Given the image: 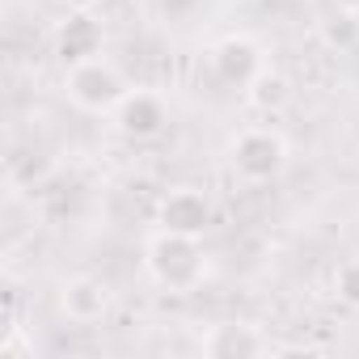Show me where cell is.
<instances>
[{"label": "cell", "instance_id": "obj_1", "mask_svg": "<svg viewBox=\"0 0 359 359\" xmlns=\"http://www.w3.org/2000/svg\"><path fill=\"white\" fill-rule=\"evenodd\" d=\"M144 266L148 275L165 287V292H177L187 296L195 292L203 279H208V258L199 250V237H187V233H169V229H156L144 245Z\"/></svg>", "mask_w": 359, "mask_h": 359}, {"label": "cell", "instance_id": "obj_2", "mask_svg": "<svg viewBox=\"0 0 359 359\" xmlns=\"http://www.w3.org/2000/svg\"><path fill=\"white\" fill-rule=\"evenodd\" d=\"M64 89H68V102L76 110H85V114H110L131 93L127 81H123V72L114 64H106L102 55L85 60V64H72L68 76H64Z\"/></svg>", "mask_w": 359, "mask_h": 359}, {"label": "cell", "instance_id": "obj_3", "mask_svg": "<svg viewBox=\"0 0 359 359\" xmlns=\"http://www.w3.org/2000/svg\"><path fill=\"white\" fill-rule=\"evenodd\" d=\"M229 161L245 182H271L287 165V144H283V135H275L266 127H250L229 144Z\"/></svg>", "mask_w": 359, "mask_h": 359}, {"label": "cell", "instance_id": "obj_4", "mask_svg": "<svg viewBox=\"0 0 359 359\" xmlns=\"http://www.w3.org/2000/svg\"><path fill=\"white\" fill-rule=\"evenodd\" d=\"M156 224L169 233H187V237H203L212 224V203L203 191L195 187H177L156 203Z\"/></svg>", "mask_w": 359, "mask_h": 359}, {"label": "cell", "instance_id": "obj_5", "mask_svg": "<svg viewBox=\"0 0 359 359\" xmlns=\"http://www.w3.org/2000/svg\"><path fill=\"white\" fill-rule=\"evenodd\" d=\"M102 47H106V30H102V22L89 9H72V18L55 30V55L68 68L85 64V60H97Z\"/></svg>", "mask_w": 359, "mask_h": 359}, {"label": "cell", "instance_id": "obj_6", "mask_svg": "<svg viewBox=\"0 0 359 359\" xmlns=\"http://www.w3.org/2000/svg\"><path fill=\"white\" fill-rule=\"evenodd\" d=\"M60 309H64L68 321L93 325V321H102V317L110 313V287H106L97 275H72V279H64V287H60Z\"/></svg>", "mask_w": 359, "mask_h": 359}, {"label": "cell", "instance_id": "obj_7", "mask_svg": "<svg viewBox=\"0 0 359 359\" xmlns=\"http://www.w3.org/2000/svg\"><path fill=\"white\" fill-rule=\"evenodd\" d=\"M199 351L208 359H250V355H266L271 342L258 334V325L245 321H220L199 338Z\"/></svg>", "mask_w": 359, "mask_h": 359}, {"label": "cell", "instance_id": "obj_8", "mask_svg": "<svg viewBox=\"0 0 359 359\" xmlns=\"http://www.w3.org/2000/svg\"><path fill=\"white\" fill-rule=\"evenodd\" d=\"M114 118H118V131H123V135H131V140H152V135H161V127H165V102H161L156 93H148V89H135V93L123 97V106L114 110Z\"/></svg>", "mask_w": 359, "mask_h": 359}, {"label": "cell", "instance_id": "obj_9", "mask_svg": "<svg viewBox=\"0 0 359 359\" xmlns=\"http://www.w3.org/2000/svg\"><path fill=\"white\" fill-rule=\"evenodd\" d=\"M212 64H216V76L224 81V85H237V89H245L258 72H262V51L250 43V39H224L216 51H212Z\"/></svg>", "mask_w": 359, "mask_h": 359}, {"label": "cell", "instance_id": "obj_10", "mask_svg": "<svg viewBox=\"0 0 359 359\" xmlns=\"http://www.w3.org/2000/svg\"><path fill=\"white\" fill-rule=\"evenodd\" d=\"M245 102H250L254 110H262V114H275V110H283V106L292 102V85H287V76L262 68V72L245 85Z\"/></svg>", "mask_w": 359, "mask_h": 359}, {"label": "cell", "instance_id": "obj_11", "mask_svg": "<svg viewBox=\"0 0 359 359\" xmlns=\"http://www.w3.org/2000/svg\"><path fill=\"white\" fill-rule=\"evenodd\" d=\"M334 287H338V300H342L346 309H355V313H359V258H351V262H342V266H338Z\"/></svg>", "mask_w": 359, "mask_h": 359}, {"label": "cell", "instance_id": "obj_12", "mask_svg": "<svg viewBox=\"0 0 359 359\" xmlns=\"http://www.w3.org/2000/svg\"><path fill=\"white\" fill-rule=\"evenodd\" d=\"M195 0H165V13H187Z\"/></svg>", "mask_w": 359, "mask_h": 359}, {"label": "cell", "instance_id": "obj_13", "mask_svg": "<svg viewBox=\"0 0 359 359\" xmlns=\"http://www.w3.org/2000/svg\"><path fill=\"white\" fill-rule=\"evenodd\" d=\"M64 5H68V9H93L97 0H64Z\"/></svg>", "mask_w": 359, "mask_h": 359}]
</instances>
